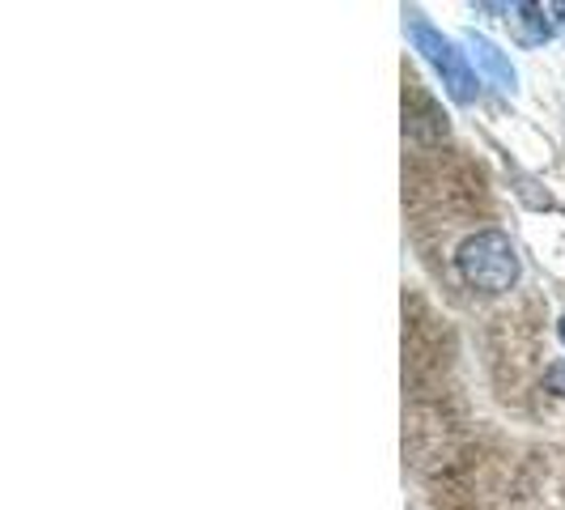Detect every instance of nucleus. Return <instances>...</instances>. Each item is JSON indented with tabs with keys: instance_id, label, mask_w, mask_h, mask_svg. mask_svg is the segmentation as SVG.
Segmentation results:
<instances>
[{
	"instance_id": "1",
	"label": "nucleus",
	"mask_w": 565,
	"mask_h": 510,
	"mask_svg": "<svg viewBox=\"0 0 565 510\" xmlns=\"http://www.w3.org/2000/svg\"><path fill=\"white\" fill-rule=\"evenodd\" d=\"M404 26H408L413 47L438 68V77L451 89L455 103H472V98H477V73H472V64H468V52H459L451 39L434 26L425 13H417V9L404 13Z\"/></svg>"
},
{
	"instance_id": "2",
	"label": "nucleus",
	"mask_w": 565,
	"mask_h": 510,
	"mask_svg": "<svg viewBox=\"0 0 565 510\" xmlns=\"http://www.w3.org/2000/svg\"><path fill=\"white\" fill-rule=\"evenodd\" d=\"M459 273L472 289L507 294L519 281V255L502 230H481L459 247Z\"/></svg>"
},
{
	"instance_id": "3",
	"label": "nucleus",
	"mask_w": 565,
	"mask_h": 510,
	"mask_svg": "<svg viewBox=\"0 0 565 510\" xmlns=\"http://www.w3.org/2000/svg\"><path fill=\"white\" fill-rule=\"evenodd\" d=\"M468 56L481 64V73L498 85V89H514V64H510L484 34H468Z\"/></svg>"
},
{
	"instance_id": "4",
	"label": "nucleus",
	"mask_w": 565,
	"mask_h": 510,
	"mask_svg": "<svg viewBox=\"0 0 565 510\" xmlns=\"http://www.w3.org/2000/svg\"><path fill=\"white\" fill-rule=\"evenodd\" d=\"M510 26H514V39L527 43V47H536V43H544V39L553 34V26H548V18H544L540 4H514V9H510Z\"/></svg>"
},
{
	"instance_id": "5",
	"label": "nucleus",
	"mask_w": 565,
	"mask_h": 510,
	"mask_svg": "<svg viewBox=\"0 0 565 510\" xmlns=\"http://www.w3.org/2000/svg\"><path fill=\"white\" fill-rule=\"evenodd\" d=\"M544 383H548V392H557V396H565V362H557V366H548V374H544Z\"/></svg>"
},
{
	"instance_id": "6",
	"label": "nucleus",
	"mask_w": 565,
	"mask_h": 510,
	"mask_svg": "<svg viewBox=\"0 0 565 510\" xmlns=\"http://www.w3.org/2000/svg\"><path fill=\"white\" fill-rule=\"evenodd\" d=\"M562 340H565V319H562Z\"/></svg>"
}]
</instances>
